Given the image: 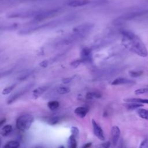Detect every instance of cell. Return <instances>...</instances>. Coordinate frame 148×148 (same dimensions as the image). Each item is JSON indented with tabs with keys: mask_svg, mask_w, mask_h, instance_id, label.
Segmentation results:
<instances>
[{
	"mask_svg": "<svg viewBox=\"0 0 148 148\" xmlns=\"http://www.w3.org/2000/svg\"><path fill=\"white\" fill-rule=\"evenodd\" d=\"M122 34L124 36L123 42L128 49L139 56H147L148 51L146 46L136 35L130 30L123 31Z\"/></svg>",
	"mask_w": 148,
	"mask_h": 148,
	"instance_id": "1",
	"label": "cell"
},
{
	"mask_svg": "<svg viewBox=\"0 0 148 148\" xmlns=\"http://www.w3.org/2000/svg\"><path fill=\"white\" fill-rule=\"evenodd\" d=\"M34 121V117L29 114H23L17 119L16 125L18 130L25 131L29 129Z\"/></svg>",
	"mask_w": 148,
	"mask_h": 148,
	"instance_id": "2",
	"label": "cell"
},
{
	"mask_svg": "<svg viewBox=\"0 0 148 148\" xmlns=\"http://www.w3.org/2000/svg\"><path fill=\"white\" fill-rule=\"evenodd\" d=\"M93 27V24L91 23L83 24L82 25H79L75 28H73L74 35L76 38L83 36L84 35L86 34L89 31H90Z\"/></svg>",
	"mask_w": 148,
	"mask_h": 148,
	"instance_id": "3",
	"label": "cell"
},
{
	"mask_svg": "<svg viewBox=\"0 0 148 148\" xmlns=\"http://www.w3.org/2000/svg\"><path fill=\"white\" fill-rule=\"evenodd\" d=\"M148 17V10H144L141 11H137L126 14L121 17V18L125 20H130L139 18Z\"/></svg>",
	"mask_w": 148,
	"mask_h": 148,
	"instance_id": "4",
	"label": "cell"
},
{
	"mask_svg": "<svg viewBox=\"0 0 148 148\" xmlns=\"http://www.w3.org/2000/svg\"><path fill=\"white\" fill-rule=\"evenodd\" d=\"M91 123L93 128V132L95 136H97L101 140H104L105 138L102 128L94 119H92Z\"/></svg>",
	"mask_w": 148,
	"mask_h": 148,
	"instance_id": "5",
	"label": "cell"
},
{
	"mask_svg": "<svg viewBox=\"0 0 148 148\" xmlns=\"http://www.w3.org/2000/svg\"><path fill=\"white\" fill-rule=\"evenodd\" d=\"M57 12H58V10H56V9L49 10V11L43 12L35 16V20L36 21L37 20L40 21V20H43L50 18V17L54 16Z\"/></svg>",
	"mask_w": 148,
	"mask_h": 148,
	"instance_id": "6",
	"label": "cell"
},
{
	"mask_svg": "<svg viewBox=\"0 0 148 148\" xmlns=\"http://www.w3.org/2000/svg\"><path fill=\"white\" fill-rule=\"evenodd\" d=\"M111 135L112 143L115 146L117 143L120 136V130L119 127L116 125L112 127L111 129Z\"/></svg>",
	"mask_w": 148,
	"mask_h": 148,
	"instance_id": "7",
	"label": "cell"
},
{
	"mask_svg": "<svg viewBox=\"0 0 148 148\" xmlns=\"http://www.w3.org/2000/svg\"><path fill=\"white\" fill-rule=\"evenodd\" d=\"M88 112V108L86 106L77 107L75 110V114L80 118H84Z\"/></svg>",
	"mask_w": 148,
	"mask_h": 148,
	"instance_id": "8",
	"label": "cell"
},
{
	"mask_svg": "<svg viewBox=\"0 0 148 148\" xmlns=\"http://www.w3.org/2000/svg\"><path fill=\"white\" fill-rule=\"evenodd\" d=\"M135 82L127 79V78H123V77H119L116 79H114L112 83V85L116 86V85H121V84H132L134 83Z\"/></svg>",
	"mask_w": 148,
	"mask_h": 148,
	"instance_id": "9",
	"label": "cell"
},
{
	"mask_svg": "<svg viewBox=\"0 0 148 148\" xmlns=\"http://www.w3.org/2000/svg\"><path fill=\"white\" fill-rule=\"evenodd\" d=\"M89 3L88 0H73L68 3V5L71 7H79L84 6Z\"/></svg>",
	"mask_w": 148,
	"mask_h": 148,
	"instance_id": "10",
	"label": "cell"
},
{
	"mask_svg": "<svg viewBox=\"0 0 148 148\" xmlns=\"http://www.w3.org/2000/svg\"><path fill=\"white\" fill-rule=\"evenodd\" d=\"M47 89H48L47 86H42V87H38L35 90H34V91H32L33 96L36 98H38L42 94H43Z\"/></svg>",
	"mask_w": 148,
	"mask_h": 148,
	"instance_id": "11",
	"label": "cell"
},
{
	"mask_svg": "<svg viewBox=\"0 0 148 148\" xmlns=\"http://www.w3.org/2000/svg\"><path fill=\"white\" fill-rule=\"evenodd\" d=\"M124 101L127 103L136 102V103H139L142 104H144V103L148 104V99H143V98H125L124 99Z\"/></svg>",
	"mask_w": 148,
	"mask_h": 148,
	"instance_id": "12",
	"label": "cell"
},
{
	"mask_svg": "<svg viewBox=\"0 0 148 148\" xmlns=\"http://www.w3.org/2000/svg\"><path fill=\"white\" fill-rule=\"evenodd\" d=\"M125 107L128 110H137L138 109L140 108L141 107L143 106V104L136 103V102H128L124 105Z\"/></svg>",
	"mask_w": 148,
	"mask_h": 148,
	"instance_id": "13",
	"label": "cell"
},
{
	"mask_svg": "<svg viewBox=\"0 0 148 148\" xmlns=\"http://www.w3.org/2000/svg\"><path fill=\"white\" fill-rule=\"evenodd\" d=\"M12 131V126L9 124L4 125L1 130V135L3 136H8Z\"/></svg>",
	"mask_w": 148,
	"mask_h": 148,
	"instance_id": "14",
	"label": "cell"
},
{
	"mask_svg": "<svg viewBox=\"0 0 148 148\" xmlns=\"http://www.w3.org/2000/svg\"><path fill=\"white\" fill-rule=\"evenodd\" d=\"M136 113L140 118L148 120V109L140 108L136 110Z\"/></svg>",
	"mask_w": 148,
	"mask_h": 148,
	"instance_id": "15",
	"label": "cell"
},
{
	"mask_svg": "<svg viewBox=\"0 0 148 148\" xmlns=\"http://www.w3.org/2000/svg\"><path fill=\"white\" fill-rule=\"evenodd\" d=\"M68 148H77V142L76 137L71 135L67 140Z\"/></svg>",
	"mask_w": 148,
	"mask_h": 148,
	"instance_id": "16",
	"label": "cell"
},
{
	"mask_svg": "<svg viewBox=\"0 0 148 148\" xmlns=\"http://www.w3.org/2000/svg\"><path fill=\"white\" fill-rule=\"evenodd\" d=\"M20 143L16 140H10L8 142L3 148H19Z\"/></svg>",
	"mask_w": 148,
	"mask_h": 148,
	"instance_id": "17",
	"label": "cell"
},
{
	"mask_svg": "<svg viewBox=\"0 0 148 148\" xmlns=\"http://www.w3.org/2000/svg\"><path fill=\"white\" fill-rule=\"evenodd\" d=\"M101 97V94L98 92L92 91V92H88L86 94V98L88 99H93L99 98Z\"/></svg>",
	"mask_w": 148,
	"mask_h": 148,
	"instance_id": "18",
	"label": "cell"
},
{
	"mask_svg": "<svg viewBox=\"0 0 148 148\" xmlns=\"http://www.w3.org/2000/svg\"><path fill=\"white\" fill-rule=\"evenodd\" d=\"M59 102L57 101H50L47 103V107L51 110H56L59 106Z\"/></svg>",
	"mask_w": 148,
	"mask_h": 148,
	"instance_id": "19",
	"label": "cell"
},
{
	"mask_svg": "<svg viewBox=\"0 0 148 148\" xmlns=\"http://www.w3.org/2000/svg\"><path fill=\"white\" fill-rule=\"evenodd\" d=\"M90 54V50L87 48H84L82 51V57L84 60H87Z\"/></svg>",
	"mask_w": 148,
	"mask_h": 148,
	"instance_id": "20",
	"label": "cell"
},
{
	"mask_svg": "<svg viewBox=\"0 0 148 148\" xmlns=\"http://www.w3.org/2000/svg\"><path fill=\"white\" fill-rule=\"evenodd\" d=\"M57 91L58 93H59L60 94H67V93L69 92L71 90L69 88H68L67 87H60L57 88Z\"/></svg>",
	"mask_w": 148,
	"mask_h": 148,
	"instance_id": "21",
	"label": "cell"
},
{
	"mask_svg": "<svg viewBox=\"0 0 148 148\" xmlns=\"http://www.w3.org/2000/svg\"><path fill=\"white\" fill-rule=\"evenodd\" d=\"M143 73L142 71H129V75L133 77H138L140 76Z\"/></svg>",
	"mask_w": 148,
	"mask_h": 148,
	"instance_id": "22",
	"label": "cell"
},
{
	"mask_svg": "<svg viewBox=\"0 0 148 148\" xmlns=\"http://www.w3.org/2000/svg\"><path fill=\"white\" fill-rule=\"evenodd\" d=\"M16 86V84H13L12 86H10L8 87H6L3 90H2V94L3 95H7V94H9V93H10L13 90L14 88Z\"/></svg>",
	"mask_w": 148,
	"mask_h": 148,
	"instance_id": "23",
	"label": "cell"
},
{
	"mask_svg": "<svg viewBox=\"0 0 148 148\" xmlns=\"http://www.w3.org/2000/svg\"><path fill=\"white\" fill-rule=\"evenodd\" d=\"M147 92H148V87L138 88L135 90L134 91V94L135 95H140V94H143Z\"/></svg>",
	"mask_w": 148,
	"mask_h": 148,
	"instance_id": "24",
	"label": "cell"
},
{
	"mask_svg": "<svg viewBox=\"0 0 148 148\" xmlns=\"http://www.w3.org/2000/svg\"><path fill=\"white\" fill-rule=\"evenodd\" d=\"M111 143L109 141H107L102 143H100L96 146V148H109L110 147Z\"/></svg>",
	"mask_w": 148,
	"mask_h": 148,
	"instance_id": "25",
	"label": "cell"
},
{
	"mask_svg": "<svg viewBox=\"0 0 148 148\" xmlns=\"http://www.w3.org/2000/svg\"><path fill=\"white\" fill-rule=\"evenodd\" d=\"M59 120H60V119L58 117H53L50 118L48 120V123L50 125H55L58 123Z\"/></svg>",
	"mask_w": 148,
	"mask_h": 148,
	"instance_id": "26",
	"label": "cell"
},
{
	"mask_svg": "<svg viewBox=\"0 0 148 148\" xmlns=\"http://www.w3.org/2000/svg\"><path fill=\"white\" fill-rule=\"evenodd\" d=\"M71 135H73L74 136L76 137L79 133V130L78 129V128H77L76 127H75V126H72L71 128Z\"/></svg>",
	"mask_w": 148,
	"mask_h": 148,
	"instance_id": "27",
	"label": "cell"
},
{
	"mask_svg": "<svg viewBox=\"0 0 148 148\" xmlns=\"http://www.w3.org/2000/svg\"><path fill=\"white\" fill-rule=\"evenodd\" d=\"M139 148H148V139H145L143 140L140 142Z\"/></svg>",
	"mask_w": 148,
	"mask_h": 148,
	"instance_id": "28",
	"label": "cell"
},
{
	"mask_svg": "<svg viewBox=\"0 0 148 148\" xmlns=\"http://www.w3.org/2000/svg\"><path fill=\"white\" fill-rule=\"evenodd\" d=\"M82 62V61L81 60H76L74 61H73L72 63H71V65L75 68L77 67V66H79L80 63Z\"/></svg>",
	"mask_w": 148,
	"mask_h": 148,
	"instance_id": "29",
	"label": "cell"
},
{
	"mask_svg": "<svg viewBox=\"0 0 148 148\" xmlns=\"http://www.w3.org/2000/svg\"><path fill=\"white\" fill-rule=\"evenodd\" d=\"M48 64H49V62L47 60H44L43 61H42L40 64H39V65L42 67H43V68H46L47 66L48 65Z\"/></svg>",
	"mask_w": 148,
	"mask_h": 148,
	"instance_id": "30",
	"label": "cell"
},
{
	"mask_svg": "<svg viewBox=\"0 0 148 148\" xmlns=\"http://www.w3.org/2000/svg\"><path fill=\"white\" fill-rule=\"evenodd\" d=\"M92 143L91 142H88L85 143L81 148H90L91 146Z\"/></svg>",
	"mask_w": 148,
	"mask_h": 148,
	"instance_id": "31",
	"label": "cell"
},
{
	"mask_svg": "<svg viewBox=\"0 0 148 148\" xmlns=\"http://www.w3.org/2000/svg\"><path fill=\"white\" fill-rule=\"evenodd\" d=\"M71 80H72V78L68 77V78H65V79H62V82L64 83H68L70 82H71Z\"/></svg>",
	"mask_w": 148,
	"mask_h": 148,
	"instance_id": "32",
	"label": "cell"
},
{
	"mask_svg": "<svg viewBox=\"0 0 148 148\" xmlns=\"http://www.w3.org/2000/svg\"><path fill=\"white\" fill-rule=\"evenodd\" d=\"M5 121H6V119L5 118H3L2 119H1V120L0 121V125L2 126L5 123Z\"/></svg>",
	"mask_w": 148,
	"mask_h": 148,
	"instance_id": "33",
	"label": "cell"
},
{
	"mask_svg": "<svg viewBox=\"0 0 148 148\" xmlns=\"http://www.w3.org/2000/svg\"><path fill=\"white\" fill-rule=\"evenodd\" d=\"M33 148H43V147H42V146H36V147H33Z\"/></svg>",
	"mask_w": 148,
	"mask_h": 148,
	"instance_id": "34",
	"label": "cell"
},
{
	"mask_svg": "<svg viewBox=\"0 0 148 148\" xmlns=\"http://www.w3.org/2000/svg\"><path fill=\"white\" fill-rule=\"evenodd\" d=\"M57 148H65V147H64V146H60L58 147Z\"/></svg>",
	"mask_w": 148,
	"mask_h": 148,
	"instance_id": "35",
	"label": "cell"
}]
</instances>
